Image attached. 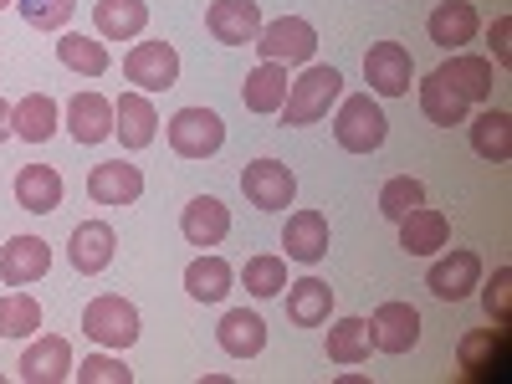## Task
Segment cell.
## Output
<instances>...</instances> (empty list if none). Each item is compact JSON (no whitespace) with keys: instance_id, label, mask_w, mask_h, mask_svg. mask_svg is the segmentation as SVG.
<instances>
[{"instance_id":"cell-1","label":"cell","mask_w":512,"mask_h":384,"mask_svg":"<svg viewBox=\"0 0 512 384\" xmlns=\"http://www.w3.org/2000/svg\"><path fill=\"white\" fill-rule=\"evenodd\" d=\"M338 93H344V77H338V67H328V62H308L303 77H292L287 103H282L287 128H308V123H318V118L338 103Z\"/></svg>"},{"instance_id":"cell-22","label":"cell","mask_w":512,"mask_h":384,"mask_svg":"<svg viewBox=\"0 0 512 384\" xmlns=\"http://www.w3.org/2000/svg\"><path fill=\"white\" fill-rule=\"evenodd\" d=\"M436 77L446 82V88H456L466 103H487L492 98V62L477 57V52H456L451 62L436 67Z\"/></svg>"},{"instance_id":"cell-21","label":"cell","mask_w":512,"mask_h":384,"mask_svg":"<svg viewBox=\"0 0 512 384\" xmlns=\"http://www.w3.org/2000/svg\"><path fill=\"white\" fill-rule=\"evenodd\" d=\"M395 226H400V246H405L410 256H436V251L446 246V236H451L446 210H431V205H415L410 216H400Z\"/></svg>"},{"instance_id":"cell-7","label":"cell","mask_w":512,"mask_h":384,"mask_svg":"<svg viewBox=\"0 0 512 384\" xmlns=\"http://www.w3.org/2000/svg\"><path fill=\"white\" fill-rule=\"evenodd\" d=\"M241 195L256 210H287L297 200V175H292L282 159H251L241 169Z\"/></svg>"},{"instance_id":"cell-14","label":"cell","mask_w":512,"mask_h":384,"mask_svg":"<svg viewBox=\"0 0 512 384\" xmlns=\"http://www.w3.org/2000/svg\"><path fill=\"white\" fill-rule=\"evenodd\" d=\"M205 26L226 47H251L256 31H262V11H256V0H210Z\"/></svg>"},{"instance_id":"cell-27","label":"cell","mask_w":512,"mask_h":384,"mask_svg":"<svg viewBox=\"0 0 512 384\" xmlns=\"http://www.w3.org/2000/svg\"><path fill=\"white\" fill-rule=\"evenodd\" d=\"M287 88H292L287 67H282V62H262V67H256V72L241 82V103H246L251 113H282Z\"/></svg>"},{"instance_id":"cell-36","label":"cell","mask_w":512,"mask_h":384,"mask_svg":"<svg viewBox=\"0 0 512 384\" xmlns=\"http://www.w3.org/2000/svg\"><path fill=\"white\" fill-rule=\"evenodd\" d=\"M241 282L251 297H277L287 287V262L282 256H251V262L241 267Z\"/></svg>"},{"instance_id":"cell-42","label":"cell","mask_w":512,"mask_h":384,"mask_svg":"<svg viewBox=\"0 0 512 384\" xmlns=\"http://www.w3.org/2000/svg\"><path fill=\"white\" fill-rule=\"evenodd\" d=\"M6 6H16V0H0V11H6Z\"/></svg>"},{"instance_id":"cell-40","label":"cell","mask_w":512,"mask_h":384,"mask_svg":"<svg viewBox=\"0 0 512 384\" xmlns=\"http://www.w3.org/2000/svg\"><path fill=\"white\" fill-rule=\"evenodd\" d=\"M487 41H492V57H497V67H512V16H497Z\"/></svg>"},{"instance_id":"cell-3","label":"cell","mask_w":512,"mask_h":384,"mask_svg":"<svg viewBox=\"0 0 512 384\" xmlns=\"http://www.w3.org/2000/svg\"><path fill=\"white\" fill-rule=\"evenodd\" d=\"M82 333L103 349H128V344H139V308L113 297V292H103L82 308Z\"/></svg>"},{"instance_id":"cell-30","label":"cell","mask_w":512,"mask_h":384,"mask_svg":"<svg viewBox=\"0 0 512 384\" xmlns=\"http://www.w3.org/2000/svg\"><path fill=\"white\" fill-rule=\"evenodd\" d=\"M466 108H472V103H466L456 88H446L436 72L420 82V113L431 118L436 128H456V123H466Z\"/></svg>"},{"instance_id":"cell-33","label":"cell","mask_w":512,"mask_h":384,"mask_svg":"<svg viewBox=\"0 0 512 384\" xmlns=\"http://www.w3.org/2000/svg\"><path fill=\"white\" fill-rule=\"evenodd\" d=\"M57 57H62V67H72L82 77H103L108 72V47H103V41H93V36H77V31H67L57 41Z\"/></svg>"},{"instance_id":"cell-8","label":"cell","mask_w":512,"mask_h":384,"mask_svg":"<svg viewBox=\"0 0 512 384\" xmlns=\"http://www.w3.org/2000/svg\"><path fill=\"white\" fill-rule=\"evenodd\" d=\"M410 77H415V62H410V52L400 47V41H374V47L364 52V82H369V93L405 98L410 93Z\"/></svg>"},{"instance_id":"cell-15","label":"cell","mask_w":512,"mask_h":384,"mask_svg":"<svg viewBox=\"0 0 512 384\" xmlns=\"http://www.w3.org/2000/svg\"><path fill=\"white\" fill-rule=\"evenodd\" d=\"M21 379L26 384H62V379H72V344L62 333H47V338H36V344H26Z\"/></svg>"},{"instance_id":"cell-6","label":"cell","mask_w":512,"mask_h":384,"mask_svg":"<svg viewBox=\"0 0 512 384\" xmlns=\"http://www.w3.org/2000/svg\"><path fill=\"white\" fill-rule=\"evenodd\" d=\"M123 77L134 82L139 93H164L180 82V52L169 47V41H139V47L123 57Z\"/></svg>"},{"instance_id":"cell-11","label":"cell","mask_w":512,"mask_h":384,"mask_svg":"<svg viewBox=\"0 0 512 384\" xmlns=\"http://www.w3.org/2000/svg\"><path fill=\"white\" fill-rule=\"evenodd\" d=\"M369 338L379 354H410L420 344V313L410 303H379L369 318Z\"/></svg>"},{"instance_id":"cell-20","label":"cell","mask_w":512,"mask_h":384,"mask_svg":"<svg viewBox=\"0 0 512 384\" xmlns=\"http://www.w3.org/2000/svg\"><path fill=\"white\" fill-rule=\"evenodd\" d=\"M93 26L103 41H134L149 31V0H93Z\"/></svg>"},{"instance_id":"cell-34","label":"cell","mask_w":512,"mask_h":384,"mask_svg":"<svg viewBox=\"0 0 512 384\" xmlns=\"http://www.w3.org/2000/svg\"><path fill=\"white\" fill-rule=\"evenodd\" d=\"M41 328V303L31 292H6L0 297V338H31Z\"/></svg>"},{"instance_id":"cell-12","label":"cell","mask_w":512,"mask_h":384,"mask_svg":"<svg viewBox=\"0 0 512 384\" xmlns=\"http://www.w3.org/2000/svg\"><path fill=\"white\" fill-rule=\"evenodd\" d=\"M154 134H159V113H154L149 93H123V98L113 103V139H118L128 154H139V149L154 144Z\"/></svg>"},{"instance_id":"cell-28","label":"cell","mask_w":512,"mask_h":384,"mask_svg":"<svg viewBox=\"0 0 512 384\" xmlns=\"http://www.w3.org/2000/svg\"><path fill=\"white\" fill-rule=\"evenodd\" d=\"M11 128H16V139H26V144H47L57 134V103L47 93H31V98L11 103Z\"/></svg>"},{"instance_id":"cell-2","label":"cell","mask_w":512,"mask_h":384,"mask_svg":"<svg viewBox=\"0 0 512 384\" xmlns=\"http://www.w3.org/2000/svg\"><path fill=\"white\" fill-rule=\"evenodd\" d=\"M384 134H390V118H384V108L369 98V93H354L338 103V118H333V139L338 149L349 154H374L384 144Z\"/></svg>"},{"instance_id":"cell-26","label":"cell","mask_w":512,"mask_h":384,"mask_svg":"<svg viewBox=\"0 0 512 384\" xmlns=\"http://www.w3.org/2000/svg\"><path fill=\"white\" fill-rule=\"evenodd\" d=\"M216 338H221V349H226L231 359H256V354L267 349V323H262V313L231 308V313L221 318Z\"/></svg>"},{"instance_id":"cell-32","label":"cell","mask_w":512,"mask_h":384,"mask_svg":"<svg viewBox=\"0 0 512 384\" xmlns=\"http://www.w3.org/2000/svg\"><path fill=\"white\" fill-rule=\"evenodd\" d=\"M472 149H477L482 159L502 164V159L512 154V113H502V108L477 113V118H472Z\"/></svg>"},{"instance_id":"cell-10","label":"cell","mask_w":512,"mask_h":384,"mask_svg":"<svg viewBox=\"0 0 512 384\" xmlns=\"http://www.w3.org/2000/svg\"><path fill=\"white\" fill-rule=\"evenodd\" d=\"M47 267H52V246L41 236H11L0 246V282L6 287H31L47 277Z\"/></svg>"},{"instance_id":"cell-31","label":"cell","mask_w":512,"mask_h":384,"mask_svg":"<svg viewBox=\"0 0 512 384\" xmlns=\"http://www.w3.org/2000/svg\"><path fill=\"white\" fill-rule=\"evenodd\" d=\"M369 349H374V338H369V318H338L333 328H328V359L333 364H364L369 359Z\"/></svg>"},{"instance_id":"cell-29","label":"cell","mask_w":512,"mask_h":384,"mask_svg":"<svg viewBox=\"0 0 512 384\" xmlns=\"http://www.w3.org/2000/svg\"><path fill=\"white\" fill-rule=\"evenodd\" d=\"M231 262L226 256H195V262L185 267V292L195 297V303H221V297L231 292Z\"/></svg>"},{"instance_id":"cell-23","label":"cell","mask_w":512,"mask_h":384,"mask_svg":"<svg viewBox=\"0 0 512 384\" xmlns=\"http://www.w3.org/2000/svg\"><path fill=\"white\" fill-rule=\"evenodd\" d=\"M67 128L77 144H103L113 139V103L103 93H77L67 103Z\"/></svg>"},{"instance_id":"cell-16","label":"cell","mask_w":512,"mask_h":384,"mask_svg":"<svg viewBox=\"0 0 512 384\" xmlns=\"http://www.w3.org/2000/svg\"><path fill=\"white\" fill-rule=\"evenodd\" d=\"M477 26H482V16H477L472 0H441V6L431 11V21H425L431 41L446 47V52H461L466 41H477Z\"/></svg>"},{"instance_id":"cell-17","label":"cell","mask_w":512,"mask_h":384,"mask_svg":"<svg viewBox=\"0 0 512 384\" xmlns=\"http://www.w3.org/2000/svg\"><path fill=\"white\" fill-rule=\"evenodd\" d=\"M88 195L98 205H134L144 195V175L139 164H123V159H108V164H93L88 175Z\"/></svg>"},{"instance_id":"cell-9","label":"cell","mask_w":512,"mask_h":384,"mask_svg":"<svg viewBox=\"0 0 512 384\" xmlns=\"http://www.w3.org/2000/svg\"><path fill=\"white\" fill-rule=\"evenodd\" d=\"M425 287H431L441 303H461V297H472L482 287V256L456 246L451 256H436L431 272H425Z\"/></svg>"},{"instance_id":"cell-39","label":"cell","mask_w":512,"mask_h":384,"mask_svg":"<svg viewBox=\"0 0 512 384\" xmlns=\"http://www.w3.org/2000/svg\"><path fill=\"white\" fill-rule=\"evenodd\" d=\"M482 303H487V318H492L497 328L512 323V267H497V272H492V282L482 287Z\"/></svg>"},{"instance_id":"cell-35","label":"cell","mask_w":512,"mask_h":384,"mask_svg":"<svg viewBox=\"0 0 512 384\" xmlns=\"http://www.w3.org/2000/svg\"><path fill=\"white\" fill-rule=\"evenodd\" d=\"M415 205H425V185H420L415 175H395V180H384V190H379V216H384V221L410 216Z\"/></svg>"},{"instance_id":"cell-38","label":"cell","mask_w":512,"mask_h":384,"mask_svg":"<svg viewBox=\"0 0 512 384\" xmlns=\"http://www.w3.org/2000/svg\"><path fill=\"white\" fill-rule=\"evenodd\" d=\"M16 6H21L26 26H36V31H62L72 21V0H16Z\"/></svg>"},{"instance_id":"cell-13","label":"cell","mask_w":512,"mask_h":384,"mask_svg":"<svg viewBox=\"0 0 512 384\" xmlns=\"http://www.w3.org/2000/svg\"><path fill=\"white\" fill-rule=\"evenodd\" d=\"M113 251H118V236L108 221H77L72 226V241H67V256L82 277H98L113 267Z\"/></svg>"},{"instance_id":"cell-5","label":"cell","mask_w":512,"mask_h":384,"mask_svg":"<svg viewBox=\"0 0 512 384\" xmlns=\"http://www.w3.org/2000/svg\"><path fill=\"white\" fill-rule=\"evenodd\" d=\"M221 144H226L221 113H210V108H180L175 118H169V149H175L180 159H210V154H221Z\"/></svg>"},{"instance_id":"cell-4","label":"cell","mask_w":512,"mask_h":384,"mask_svg":"<svg viewBox=\"0 0 512 384\" xmlns=\"http://www.w3.org/2000/svg\"><path fill=\"white\" fill-rule=\"evenodd\" d=\"M256 52H262V62H313V52H318V31H313V21H303V16H277V21H262V31H256V41H251Z\"/></svg>"},{"instance_id":"cell-41","label":"cell","mask_w":512,"mask_h":384,"mask_svg":"<svg viewBox=\"0 0 512 384\" xmlns=\"http://www.w3.org/2000/svg\"><path fill=\"white\" fill-rule=\"evenodd\" d=\"M11 134H16V128H11V103H6V98H0V144H6Z\"/></svg>"},{"instance_id":"cell-19","label":"cell","mask_w":512,"mask_h":384,"mask_svg":"<svg viewBox=\"0 0 512 384\" xmlns=\"http://www.w3.org/2000/svg\"><path fill=\"white\" fill-rule=\"evenodd\" d=\"M180 231H185L190 246H221L231 236V210L216 195H195L180 216Z\"/></svg>"},{"instance_id":"cell-25","label":"cell","mask_w":512,"mask_h":384,"mask_svg":"<svg viewBox=\"0 0 512 384\" xmlns=\"http://www.w3.org/2000/svg\"><path fill=\"white\" fill-rule=\"evenodd\" d=\"M282 292H287V318H292L297 328H318V323H328V313H333V287H328V282H318V277H297V282H287Z\"/></svg>"},{"instance_id":"cell-18","label":"cell","mask_w":512,"mask_h":384,"mask_svg":"<svg viewBox=\"0 0 512 384\" xmlns=\"http://www.w3.org/2000/svg\"><path fill=\"white\" fill-rule=\"evenodd\" d=\"M282 246H287L292 262H303V267L323 262V256H328V216H323V210H297V216H287Z\"/></svg>"},{"instance_id":"cell-24","label":"cell","mask_w":512,"mask_h":384,"mask_svg":"<svg viewBox=\"0 0 512 384\" xmlns=\"http://www.w3.org/2000/svg\"><path fill=\"white\" fill-rule=\"evenodd\" d=\"M16 205L31 210V216H52L62 205V175L52 164H26L16 175Z\"/></svg>"},{"instance_id":"cell-37","label":"cell","mask_w":512,"mask_h":384,"mask_svg":"<svg viewBox=\"0 0 512 384\" xmlns=\"http://www.w3.org/2000/svg\"><path fill=\"white\" fill-rule=\"evenodd\" d=\"M72 379H82V384H134V369L113 354H88L82 364H72Z\"/></svg>"}]
</instances>
